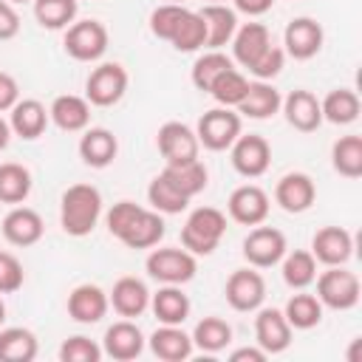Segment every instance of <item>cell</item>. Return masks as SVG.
<instances>
[{"instance_id":"obj_39","label":"cell","mask_w":362,"mask_h":362,"mask_svg":"<svg viewBox=\"0 0 362 362\" xmlns=\"http://www.w3.org/2000/svg\"><path fill=\"white\" fill-rule=\"evenodd\" d=\"M79 11V0H34V20L48 31H65Z\"/></svg>"},{"instance_id":"obj_44","label":"cell","mask_w":362,"mask_h":362,"mask_svg":"<svg viewBox=\"0 0 362 362\" xmlns=\"http://www.w3.org/2000/svg\"><path fill=\"white\" fill-rule=\"evenodd\" d=\"M187 11H189V8L181 6V3H158V6L150 11V31H153V37L170 42L173 34L178 31L181 20L187 17Z\"/></svg>"},{"instance_id":"obj_40","label":"cell","mask_w":362,"mask_h":362,"mask_svg":"<svg viewBox=\"0 0 362 362\" xmlns=\"http://www.w3.org/2000/svg\"><path fill=\"white\" fill-rule=\"evenodd\" d=\"M246 90H249V79H246V74L238 71V68L232 65V68H226V71L212 82V88H209L206 93H209L221 107H238V105L243 102Z\"/></svg>"},{"instance_id":"obj_20","label":"cell","mask_w":362,"mask_h":362,"mask_svg":"<svg viewBox=\"0 0 362 362\" xmlns=\"http://www.w3.org/2000/svg\"><path fill=\"white\" fill-rule=\"evenodd\" d=\"M107 300H110V308L119 317L133 320V317H141L150 308V288L144 286V280L127 274V277H119L113 283V288L107 291Z\"/></svg>"},{"instance_id":"obj_34","label":"cell","mask_w":362,"mask_h":362,"mask_svg":"<svg viewBox=\"0 0 362 362\" xmlns=\"http://www.w3.org/2000/svg\"><path fill=\"white\" fill-rule=\"evenodd\" d=\"M189 337H192V345L198 351H204V354H221L232 342V325L223 317L209 314V317H204V320L195 322V328H192Z\"/></svg>"},{"instance_id":"obj_17","label":"cell","mask_w":362,"mask_h":362,"mask_svg":"<svg viewBox=\"0 0 362 362\" xmlns=\"http://www.w3.org/2000/svg\"><path fill=\"white\" fill-rule=\"evenodd\" d=\"M144 345H147V339L133 320H119V322L107 325V331L102 337V354L116 362H130V359L141 356Z\"/></svg>"},{"instance_id":"obj_16","label":"cell","mask_w":362,"mask_h":362,"mask_svg":"<svg viewBox=\"0 0 362 362\" xmlns=\"http://www.w3.org/2000/svg\"><path fill=\"white\" fill-rule=\"evenodd\" d=\"M68 317L79 325H93L99 322L107 308H110V300H107V291L96 283H79L71 288L68 294Z\"/></svg>"},{"instance_id":"obj_5","label":"cell","mask_w":362,"mask_h":362,"mask_svg":"<svg viewBox=\"0 0 362 362\" xmlns=\"http://www.w3.org/2000/svg\"><path fill=\"white\" fill-rule=\"evenodd\" d=\"M314 280H317V300L322 303V308L351 311L359 303V294H362L359 277L345 266H328Z\"/></svg>"},{"instance_id":"obj_9","label":"cell","mask_w":362,"mask_h":362,"mask_svg":"<svg viewBox=\"0 0 362 362\" xmlns=\"http://www.w3.org/2000/svg\"><path fill=\"white\" fill-rule=\"evenodd\" d=\"M156 147L164 158V164H187L198 158V136L184 122H164L156 133Z\"/></svg>"},{"instance_id":"obj_6","label":"cell","mask_w":362,"mask_h":362,"mask_svg":"<svg viewBox=\"0 0 362 362\" xmlns=\"http://www.w3.org/2000/svg\"><path fill=\"white\" fill-rule=\"evenodd\" d=\"M243 133V122H240V113L235 107H212L206 110L198 124H195V136H198V144H204L206 150L212 153H221V150H229L232 141Z\"/></svg>"},{"instance_id":"obj_15","label":"cell","mask_w":362,"mask_h":362,"mask_svg":"<svg viewBox=\"0 0 362 362\" xmlns=\"http://www.w3.org/2000/svg\"><path fill=\"white\" fill-rule=\"evenodd\" d=\"M314 198H317V184H314V178L308 173H286L274 184V201L288 215L308 212Z\"/></svg>"},{"instance_id":"obj_25","label":"cell","mask_w":362,"mask_h":362,"mask_svg":"<svg viewBox=\"0 0 362 362\" xmlns=\"http://www.w3.org/2000/svg\"><path fill=\"white\" fill-rule=\"evenodd\" d=\"M48 119L65 133H82L85 127H90V102L76 93H62L51 102Z\"/></svg>"},{"instance_id":"obj_41","label":"cell","mask_w":362,"mask_h":362,"mask_svg":"<svg viewBox=\"0 0 362 362\" xmlns=\"http://www.w3.org/2000/svg\"><path fill=\"white\" fill-rule=\"evenodd\" d=\"M147 201H150V206H153L156 212H161V215H181V212L189 206V198L181 195L161 173L150 181V187H147Z\"/></svg>"},{"instance_id":"obj_29","label":"cell","mask_w":362,"mask_h":362,"mask_svg":"<svg viewBox=\"0 0 362 362\" xmlns=\"http://www.w3.org/2000/svg\"><path fill=\"white\" fill-rule=\"evenodd\" d=\"M164 232H167L164 215L156 212V209H141L136 215V221L124 229V235L119 240L127 249H153V246H158V240L164 238Z\"/></svg>"},{"instance_id":"obj_38","label":"cell","mask_w":362,"mask_h":362,"mask_svg":"<svg viewBox=\"0 0 362 362\" xmlns=\"http://www.w3.org/2000/svg\"><path fill=\"white\" fill-rule=\"evenodd\" d=\"M331 167L342 178H359L362 175V136H339L331 144Z\"/></svg>"},{"instance_id":"obj_49","label":"cell","mask_w":362,"mask_h":362,"mask_svg":"<svg viewBox=\"0 0 362 362\" xmlns=\"http://www.w3.org/2000/svg\"><path fill=\"white\" fill-rule=\"evenodd\" d=\"M20 14L14 8V3L0 0V40H14L20 34Z\"/></svg>"},{"instance_id":"obj_52","label":"cell","mask_w":362,"mask_h":362,"mask_svg":"<svg viewBox=\"0 0 362 362\" xmlns=\"http://www.w3.org/2000/svg\"><path fill=\"white\" fill-rule=\"evenodd\" d=\"M232 3H235V11L249 14V17H260L274 6V0H232Z\"/></svg>"},{"instance_id":"obj_58","label":"cell","mask_w":362,"mask_h":362,"mask_svg":"<svg viewBox=\"0 0 362 362\" xmlns=\"http://www.w3.org/2000/svg\"><path fill=\"white\" fill-rule=\"evenodd\" d=\"M209 3H226V0H209Z\"/></svg>"},{"instance_id":"obj_27","label":"cell","mask_w":362,"mask_h":362,"mask_svg":"<svg viewBox=\"0 0 362 362\" xmlns=\"http://www.w3.org/2000/svg\"><path fill=\"white\" fill-rule=\"evenodd\" d=\"M153 356L164 359V362H184L192 356L195 345H192V337L181 328V325H158L150 339H147Z\"/></svg>"},{"instance_id":"obj_8","label":"cell","mask_w":362,"mask_h":362,"mask_svg":"<svg viewBox=\"0 0 362 362\" xmlns=\"http://www.w3.org/2000/svg\"><path fill=\"white\" fill-rule=\"evenodd\" d=\"M288 252L286 235L274 226H263L257 223L255 229H249V235L243 238V257L249 266L255 269H272L283 260V255Z\"/></svg>"},{"instance_id":"obj_11","label":"cell","mask_w":362,"mask_h":362,"mask_svg":"<svg viewBox=\"0 0 362 362\" xmlns=\"http://www.w3.org/2000/svg\"><path fill=\"white\" fill-rule=\"evenodd\" d=\"M223 294H226V303L235 308V311H257L266 300V280L263 274L252 266V269H235L223 286Z\"/></svg>"},{"instance_id":"obj_55","label":"cell","mask_w":362,"mask_h":362,"mask_svg":"<svg viewBox=\"0 0 362 362\" xmlns=\"http://www.w3.org/2000/svg\"><path fill=\"white\" fill-rule=\"evenodd\" d=\"M3 320H6V303H3V297H0V325H3Z\"/></svg>"},{"instance_id":"obj_46","label":"cell","mask_w":362,"mask_h":362,"mask_svg":"<svg viewBox=\"0 0 362 362\" xmlns=\"http://www.w3.org/2000/svg\"><path fill=\"white\" fill-rule=\"evenodd\" d=\"M144 206L141 204H133V201H116L110 209H107V215H105V223H107V232L119 240L122 235H124V229L136 221V215L141 212Z\"/></svg>"},{"instance_id":"obj_54","label":"cell","mask_w":362,"mask_h":362,"mask_svg":"<svg viewBox=\"0 0 362 362\" xmlns=\"http://www.w3.org/2000/svg\"><path fill=\"white\" fill-rule=\"evenodd\" d=\"M359 345H362V339H354V345L348 351V362H359Z\"/></svg>"},{"instance_id":"obj_12","label":"cell","mask_w":362,"mask_h":362,"mask_svg":"<svg viewBox=\"0 0 362 362\" xmlns=\"http://www.w3.org/2000/svg\"><path fill=\"white\" fill-rule=\"evenodd\" d=\"M269 209H272V201H269V192L257 184H240L232 189L229 201H226V212L235 223H243V226H257L269 218Z\"/></svg>"},{"instance_id":"obj_2","label":"cell","mask_w":362,"mask_h":362,"mask_svg":"<svg viewBox=\"0 0 362 362\" xmlns=\"http://www.w3.org/2000/svg\"><path fill=\"white\" fill-rule=\"evenodd\" d=\"M226 235V212L218 206H198L187 215L181 226V246L195 257H206L218 249Z\"/></svg>"},{"instance_id":"obj_37","label":"cell","mask_w":362,"mask_h":362,"mask_svg":"<svg viewBox=\"0 0 362 362\" xmlns=\"http://www.w3.org/2000/svg\"><path fill=\"white\" fill-rule=\"evenodd\" d=\"M31 170L17 164V161H3L0 164V204H23L31 195Z\"/></svg>"},{"instance_id":"obj_30","label":"cell","mask_w":362,"mask_h":362,"mask_svg":"<svg viewBox=\"0 0 362 362\" xmlns=\"http://www.w3.org/2000/svg\"><path fill=\"white\" fill-rule=\"evenodd\" d=\"M150 308L161 325H184L192 303L181 286H161L156 294H150Z\"/></svg>"},{"instance_id":"obj_48","label":"cell","mask_w":362,"mask_h":362,"mask_svg":"<svg viewBox=\"0 0 362 362\" xmlns=\"http://www.w3.org/2000/svg\"><path fill=\"white\" fill-rule=\"evenodd\" d=\"M283 65H286V51H283L280 45H274V42H272V45L266 48V54H263V57L249 68V74H252L255 79L272 82V79L283 71Z\"/></svg>"},{"instance_id":"obj_47","label":"cell","mask_w":362,"mask_h":362,"mask_svg":"<svg viewBox=\"0 0 362 362\" xmlns=\"http://www.w3.org/2000/svg\"><path fill=\"white\" fill-rule=\"evenodd\" d=\"M23 283H25L23 263L17 260V255L0 249V294H14L23 288Z\"/></svg>"},{"instance_id":"obj_28","label":"cell","mask_w":362,"mask_h":362,"mask_svg":"<svg viewBox=\"0 0 362 362\" xmlns=\"http://www.w3.org/2000/svg\"><path fill=\"white\" fill-rule=\"evenodd\" d=\"M280 105H283V96L280 90L272 85V82H263V79H255L249 82V90L243 96V102L235 107L240 116L246 119H272L274 113H280Z\"/></svg>"},{"instance_id":"obj_14","label":"cell","mask_w":362,"mask_h":362,"mask_svg":"<svg viewBox=\"0 0 362 362\" xmlns=\"http://www.w3.org/2000/svg\"><path fill=\"white\" fill-rule=\"evenodd\" d=\"M0 232H3V238H6L11 246L25 249V246H34V243L42 240L45 223H42V215H40L37 209L17 204V206H11V209L6 212V218H3V223H0Z\"/></svg>"},{"instance_id":"obj_22","label":"cell","mask_w":362,"mask_h":362,"mask_svg":"<svg viewBox=\"0 0 362 362\" xmlns=\"http://www.w3.org/2000/svg\"><path fill=\"white\" fill-rule=\"evenodd\" d=\"M280 110H283L286 122H288L294 130H300V133H314V130L322 124L320 99H317L311 90H305V88L291 90V93L283 99Z\"/></svg>"},{"instance_id":"obj_13","label":"cell","mask_w":362,"mask_h":362,"mask_svg":"<svg viewBox=\"0 0 362 362\" xmlns=\"http://www.w3.org/2000/svg\"><path fill=\"white\" fill-rule=\"evenodd\" d=\"M325 31L314 17H294L283 31V51L291 59H311L322 51Z\"/></svg>"},{"instance_id":"obj_23","label":"cell","mask_w":362,"mask_h":362,"mask_svg":"<svg viewBox=\"0 0 362 362\" xmlns=\"http://www.w3.org/2000/svg\"><path fill=\"white\" fill-rule=\"evenodd\" d=\"M79 158L93 167V170H105L116 161L119 156V141L107 127H85L82 139H79Z\"/></svg>"},{"instance_id":"obj_4","label":"cell","mask_w":362,"mask_h":362,"mask_svg":"<svg viewBox=\"0 0 362 362\" xmlns=\"http://www.w3.org/2000/svg\"><path fill=\"white\" fill-rule=\"evenodd\" d=\"M107 42H110V34H107L105 23H99V20H74L62 37L65 54L76 62L102 59L107 51Z\"/></svg>"},{"instance_id":"obj_31","label":"cell","mask_w":362,"mask_h":362,"mask_svg":"<svg viewBox=\"0 0 362 362\" xmlns=\"http://www.w3.org/2000/svg\"><path fill=\"white\" fill-rule=\"evenodd\" d=\"M161 175H164L181 195H187L189 201H192L195 195H201V192L206 189V184H209V170H206V164H204L201 158L187 161V164H164Z\"/></svg>"},{"instance_id":"obj_7","label":"cell","mask_w":362,"mask_h":362,"mask_svg":"<svg viewBox=\"0 0 362 362\" xmlns=\"http://www.w3.org/2000/svg\"><path fill=\"white\" fill-rule=\"evenodd\" d=\"M130 76L122 62H99L85 79V99L93 107H113L127 93Z\"/></svg>"},{"instance_id":"obj_51","label":"cell","mask_w":362,"mask_h":362,"mask_svg":"<svg viewBox=\"0 0 362 362\" xmlns=\"http://www.w3.org/2000/svg\"><path fill=\"white\" fill-rule=\"evenodd\" d=\"M266 351L260 345H246V348H235L229 354V362H266Z\"/></svg>"},{"instance_id":"obj_18","label":"cell","mask_w":362,"mask_h":362,"mask_svg":"<svg viewBox=\"0 0 362 362\" xmlns=\"http://www.w3.org/2000/svg\"><path fill=\"white\" fill-rule=\"evenodd\" d=\"M311 255L322 266H345L354 255V238L342 226H322L311 238Z\"/></svg>"},{"instance_id":"obj_36","label":"cell","mask_w":362,"mask_h":362,"mask_svg":"<svg viewBox=\"0 0 362 362\" xmlns=\"http://www.w3.org/2000/svg\"><path fill=\"white\" fill-rule=\"evenodd\" d=\"M283 317L288 320L291 328L297 331H308V328H317L322 322V303L317 300V294H308L305 288H300L297 294L288 297L286 308H283Z\"/></svg>"},{"instance_id":"obj_24","label":"cell","mask_w":362,"mask_h":362,"mask_svg":"<svg viewBox=\"0 0 362 362\" xmlns=\"http://www.w3.org/2000/svg\"><path fill=\"white\" fill-rule=\"evenodd\" d=\"M198 14L204 17V25H206V42H204V48L221 51L223 45L232 42V37L238 31V11L235 8H229L226 3H206Z\"/></svg>"},{"instance_id":"obj_35","label":"cell","mask_w":362,"mask_h":362,"mask_svg":"<svg viewBox=\"0 0 362 362\" xmlns=\"http://www.w3.org/2000/svg\"><path fill=\"white\" fill-rule=\"evenodd\" d=\"M280 274H283V283L294 291L300 288H308L317 277V260L308 249H294V252H286L283 260H280Z\"/></svg>"},{"instance_id":"obj_45","label":"cell","mask_w":362,"mask_h":362,"mask_svg":"<svg viewBox=\"0 0 362 362\" xmlns=\"http://www.w3.org/2000/svg\"><path fill=\"white\" fill-rule=\"evenodd\" d=\"M102 356V345L82 334H74L59 345V362H99Z\"/></svg>"},{"instance_id":"obj_53","label":"cell","mask_w":362,"mask_h":362,"mask_svg":"<svg viewBox=\"0 0 362 362\" xmlns=\"http://www.w3.org/2000/svg\"><path fill=\"white\" fill-rule=\"evenodd\" d=\"M11 136H14V133H11V124H8V119H3V116H0V153L8 147Z\"/></svg>"},{"instance_id":"obj_42","label":"cell","mask_w":362,"mask_h":362,"mask_svg":"<svg viewBox=\"0 0 362 362\" xmlns=\"http://www.w3.org/2000/svg\"><path fill=\"white\" fill-rule=\"evenodd\" d=\"M232 65H235L232 57H226L223 51H206V54H201V57L192 62L189 79H192V85H195L201 93H206V90L212 88V82H215L226 68H232Z\"/></svg>"},{"instance_id":"obj_33","label":"cell","mask_w":362,"mask_h":362,"mask_svg":"<svg viewBox=\"0 0 362 362\" xmlns=\"http://www.w3.org/2000/svg\"><path fill=\"white\" fill-rule=\"evenodd\" d=\"M320 110H322V122L331 124H351L359 119V96L351 88H334L325 93V99H320Z\"/></svg>"},{"instance_id":"obj_26","label":"cell","mask_w":362,"mask_h":362,"mask_svg":"<svg viewBox=\"0 0 362 362\" xmlns=\"http://www.w3.org/2000/svg\"><path fill=\"white\" fill-rule=\"evenodd\" d=\"M48 107L40 102V99H17V105L8 110V124H11V133L25 139V141H34L45 133L48 127Z\"/></svg>"},{"instance_id":"obj_57","label":"cell","mask_w":362,"mask_h":362,"mask_svg":"<svg viewBox=\"0 0 362 362\" xmlns=\"http://www.w3.org/2000/svg\"><path fill=\"white\" fill-rule=\"evenodd\" d=\"M8 3H34V0H8Z\"/></svg>"},{"instance_id":"obj_56","label":"cell","mask_w":362,"mask_h":362,"mask_svg":"<svg viewBox=\"0 0 362 362\" xmlns=\"http://www.w3.org/2000/svg\"><path fill=\"white\" fill-rule=\"evenodd\" d=\"M161 3H181V6H184L187 0H161Z\"/></svg>"},{"instance_id":"obj_10","label":"cell","mask_w":362,"mask_h":362,"mask_svg":"<svg viewBox=\"0 0 362 362\" xmlns=\"http://www.w3.org/2000/svg\"><path fill=\"white\" fill-rule=\"evenodd\" d=\"M229 156H232V167L243 178H260L272 164V144L260 133H240L232 141Z\"/></svg>"},{"instance_id":"obj_32","label":"cell","mask_w":362,"mask_h":362,"mask_svg":"<svg viewBox=\"0 0 362 362\" xmlns=\"http://www.w3.org/2000/svg\"><path fill=\"white\" fill-rule=\"evenodd\" d=\"M40 351V342L34 331L23 325L0 328V362H34Z\"/></svg>"},{"instance_id":"obj_50","label":"cell","mask_w":362,"mask_h":362,"mask_svg":"<svg viewBox=\"0 0 362 362\" xmlns=\"http://www.w3.org/2000/svg\"><path fill=\"white\" fill-rule=\"evenodd\" d=\"M17 99H20V85H17V79H14L11 74L0 71V113L11 110V107L17 105Z\"/></svg>"},{"instance_id":"obj_21","label":"cell","mask_w":362,"mask_h":362,"mask_svg":"<svg viewBox=\"0 0 362 362\" xmlns=\"http://www.w3.org/2000/svg\"><path fill=\"white\" fill-rule=\"evenodd\" d=\"M229 45H232V62H238L249 71L272 45V34L263 23H243V25H238Z\"/></svg>"},{"instance_id":"obj_43","label":"cell","mask_w":362,"mask_h":362,"mask_svg":"<svg viewBox=\"0 0 362 362\" xmlns=\"http://www.w3.org/2000/svg\"><path fill=\"white\" fill-rule=\"evenodd\" d=\"M204 42H206L204 17H201L198 11H187V17L181 20V25H178V31L173 34L170 45H173L175 51H181V54H192V51L204 48Z\"/></svg>"},{"instance_id":"obj_1","label":"cell","mask_w":362,"mask_h":362,"mask_svg":"<svg viewBox=\"0 0 362 362\" xmlns=\"http://www.w3.org/2000/svg\"><path fill=\"white\" fill-rule=\"evenodd\" d=\"M102 218V192L93 184H71L59 198V226L71 238H85Z\"/></svg>"},{"instance_id":"obj_19","label":"cell","mask_w":362,"mask_h":362,"mask_svg":"<svg viewBox=\"0 0 362 362\" xmlns=\"http://www.w3.org/2000/svg\"><path fill=\"white\" fill-rule=\"evenodd\" d=\"M291 325L280 308H257L255 317V345H260L269 356L283 354L291 345Z\"/></svg>"},{"instance_id":"obj_3","label":"cell","mask_w":362,"mask_h":362,"mask_svg":"<svg viewBox=\"0 0 362 362\" xmlns=\"http://www.w3.org/2000/svg\"><path fill=\"white\" fill-rule=\"evenodd\" d=\"M144 269L161 286H184L198 272V257L184 246H158L147 255Z\"/></svg>"}]
</instances>
